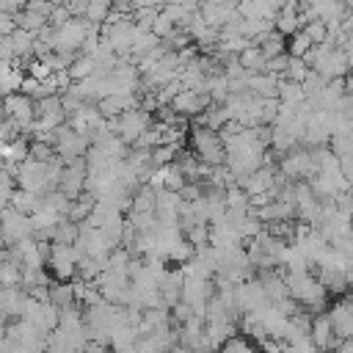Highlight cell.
I'll return each mask as SVG.
<instances>
[{"label":"cell","instance_id":"6da1fadb","mask_svg":"<svg viewBox=\"0 0 353 353\" xmlns=\"http://www.w3.org/2000/svg\"><path fill=\"white\" fill-rule=\"evenodd\" d=\"M284 281H287L290 298L298 301L301 309H306V312L309 309H325L328 292L317 281V276H312V273H284Z\"/></svg>","mask_w":353,"mask_h":353},{"label":"cell","instance_id":"7a4b0ae2","mask_svg":"<svg viewBox=\"0 0 353 353\" xmlns=\"http://www.w3.org/2000/svg\"><path fill=\"white\" fill-rule=\"evenodd\" d=\"M188 141L193 146V154L199 163L210 165V168H218L226 163V152H223V143H221V135L215 130H207V127H190L188 130Z\"/></svg>","mask_w":353,"mask_h":353},{"label":"cell","instance_id":"3957f363","mask_svg":"<svg viewBox=\"0 0 353 353\" xmlns=\"http://www.w3.org/2000/svg\"><path fill=\"white\" fill-rule=\"evenodd\" d=\"M276 168L290 179V182H309L312 176H317V163L312 157V149H290L287 154L279 157Z\"/></svg>","mask_w":353,"mask_h":353},{"label":"cell","instance_id":"277c9868","mask_svg":"<svg viewBox=\"0 0 353 353\" xmlns=\"http://www.w3.org/2000/svg\"><path fill=\"white\" fill-rule=\"evenodd\" d=\"M152 124H154V116L146 113V110H141V108H132V110H124V113L116 116V119H108V130H110L113 135H119L127 146H132V141H135L143 130H149Z\"/></svg>","mask_w":353,"mask_h":353},{"label":"cell","instance_id":"5b68a950","mask_svg":"<svg viewBox=\"0 0 353 353\" xmlns=\"http://www.w3.org/2000/svg\"><path fill=\"white\" fill-rule=\"evenodd\" d=\"M22 237H33V226H30V215L17 212L14 207H6L0 212V243L8 248L11 243L22 240Z\"/></svg>","mask_w":353,"mask_h":353},{"label":"cell","instance_id":"8992f818","mask_svg":"<svg viewBox=\"0 0 353 353\" xmlns=\"http://www.w3.org/2000/svg\"><path fill=\"white\" fill-rule=\"evenodd\" d=\"M77 248L74 245H61V243H52L50 248V256H47V265L55 276V281H72L74 279V270H77Z\"/></svg>","mask_w":353,"mask_h":353},{"label":"cell","instance_id":"52a82bcc","mask_svg":"<svg viewBox=\"0 0 353 353\" xmlns=\"http://www.w3.org/2000/svg\"><path fill=\"white\" fill-rule=\"evenodd\" d=\"M74 248L80 256H97V259H105L110 254V245L105 243L102 232L88 226V223H80V232H77V240H74Z\"/></svg>","mask_w":353,"mask_h":353},{"label":"cell","instance_id":"ba28073f","mask_svg":"<svg viewBox=\"0 0 353 353\" xmlns=\"http://www.w3.org/2000/svg\"><path fill=\"white\" fill-rule=\"evenodd\" d=\"M265 303H268V298H265V290H262V284L256 279L234 284V306L240 309V314H251Z\"/></svg>","mask_w":353,"mask_h":353},{"label":"cell","instance_id":"9c48e42d","mask_svg":"<svg viewBox=\"0 0 353 353\" xmlns=\"http://www.w3.org/2000/svg\"><path fill=\"white\" fill-rule=\"evenodd\" d=\"M58 190L66 193V199H77L83 190H85V157H77V160H69L61 171V182H58Z\"/></svg>","mask_w":353,"mask_h":353},{"label":"cell","instance_id":"30bf717a","mask_svg":"<svg viewBox=\"0 0 353 353\" xmlns=\"http://www.w3.org/2000/svg\"><path fill=\"white\" fill-rule=\"evenodd\" d=\"M210 105H212L210 94H199V91H179V94L174 97V102H171V108H174L179 116H185V119H196V116L204 113Z\"/></svg>","mask_w":353,"mask_h":353},{"label":"cell","instance_id":"8fae6325","mask_svg":"<svg viewBox=\"0 0 353 353\" xmlns=\"http://www.w3.org/2000/svg\"><path fill=\"white\" fill-rule=\"evenodd\" d=\"M279 80L276 74L265 72V74H248V94L259 97V99H279Z\"/></svg>","mask_w":353,"mask_h":353},{"label":"cell","instance_id":"7c38bea8","mask_svg":"<svg viewBox=\"0 0 353 353\" xmlns=\"http://www.w3.org/2000/svg\"><path fill=\"white\" fill-rule=\"evenodd\" d=\"M328 317H331L334 334L339 339H350L353 336V309H350V301L347 303H334L328 309Z\"/></svg>","mask_w":353,"mask_h":353},{"label":"cell","instance_id":"4fadbf2b","mask_svg":"<svg viewBox=\"0 0 353 353\" xmlns=\"http://www.w3.org/2000/svg\"><path fill=\"white\" fill-rule=\"evenodd\" d=\"M25 298H28V292H25L22 287H3V284H0V314L17 320L22 303H25Z\"/></svg>","mask_w":353,"mask_h":353},{"label":"cell","instance_id":"5bb4252c","mask_svg":"<svg viewBox=\"0 0 353 353\" xmlns=\"http://www.w3.org/2000/svg\"><path fill=\"white\" fill-rule=\"evenodd\" d=\"M94 204H97V196H94V193H88V190H83L77 199H72L69 212H66V221H72V223H83V221L91 215Z\"/></svg>","mask_w":353,"mask_h":353},{"label":"cell","instance_id":"9a60e30c","mask_svg":"<svg viewBox=\"0 0 353 353\" xmlns=\"http://www.w3.org/2000/svg\"><path fill=\"white\" fill-rule=\"evenodd\" d=\"M237 61H240V66L248 72V74H265L268 72V58H265V52L254 44V47H248V50H243L240 55H237Z\"/></svg>","mask_w":353,"mask_h":353},{"label":"cell","instance_id":"2e32d148","mask_svg":"<svg viewBox=\"0 0 353 353\" xmlns=\"http://www.w3.org/2000/svg\"><path fill=\"white\" fill-rule=\"evenodd\" d=\"M50 303L55 309H66V306H74L77 298H74V284L72 281H50Z\"/></svg>","mask_w":353,"mask_h":353},{"label":"cell","instance_id":"e0dca14e","mask_svg":"<svg viewBox=\"0 0 353 353\" xmlns=\"http://www.w3.org/2000/svg\"><path fill=\"white\" fill-rule=\"evenodd\" d=\"M36 328H41V331H55L58 328V309L52 306V303H36V309H33V314L28 317Z\"/></svg>","mask_w":353,"mask_h":353},{"label":"cell","instance_id":"ac0fdd59","mask_svg":"<svg viewBox=\"0 0 353 353\" xmlns=\"http://www.w3.org/2000/svg\"><path fill=\"white\" fill-rule=\"evenodd\" d=\"M8 207H14L17 212H22V215H33V212H39L41 210V196H36V193H28V190H14L11 193V199H8Z\"/></svg>","mask_w":353,"mask_h":353},{"label":"cell","instance_id":"d6986e66","mask_svg":"<svg viewBox=\"0 0 353 353\" xmlns=\"http://www.w3.org/2000/svg\"><path fill=\"white\" fill-rule=\"evenodd\" d=\"M157 47H160V39H157L152 30H141V28L135 25V33H132V58L138 61V58L149 55V52L157 50Z\"/></svg>","mask_w":353,"mask_h":353},{"label":"cell","instance_id":"ffe728a7","mask_svg":"<svg viewBox=\"0 0 353 353\" xmlns=\"http://www.w3.org/2000/svg\"><path fill=\"white\" fill-rule=\"evenodd\" d=\"M256 47L265 52V58L270 61V58H276V55H284L287 52V39L279 33V30H270L268 36H262L259 41H256Z\"/></svg>","mask_w":353,"mask_h":353},{"label":"cell","instance_id":"44dd1931","mask_svg":"<svg viewBox=\"0 0 353 353\" xmlns=\"http://www.w3.org/2000/svg\"><path fill=\"white\" fill-rule=\"evenodd\" d=\"M28 154H30V143L19 135L17 141H11V143H3V163H14V165H22L25 160H28Z\"/></svg>","mask_w":353,"mask_h":353},{"label":"cell","instance_id":"7402d4cb","mask_svg":"<svg viewBox=\"0 0 353 353\" xmlns=\"http://www.w3.org/2000/svg\"><path fill=\"white\" fill-rule=\"evenodd\" d=\"M154 199H157V190L152 185H138V190L132 193L130 212H154Z\"/></svg>","mask_w":353,"mask_h":353},{"label":"cell","instance_id":"603a6c76","mask_svg":"<svg viewBox=\"0 0 353 353\" xmlns=\"http://www.w3.org/2000/svg\"><path fill=\"white\" fill-rule=\"evenodd\" d=\"M69 204H72V199H66V193H61L58 188L41 196V210H50V212H55L58 218H66Z\"/></svg>","mask_w":353,"mask_h":353},{"label":"cell","instance_id":"cb8c5ba5","mask_svg":"<svg viewBox=\"0 0 353 353\" xmlns=\"http://www.w3.org/2000/svg\"><path fill=\"white\" fill-rule=\"evenodd\" d=\"M77 232H80V223H72V221L61 218V221L55 223V229H52L50 240H52V243H61V245H74Z\"/></svg>","mask_w":353,"mask_h":353},{"label":"cell","instance_id":"d4e9b609","mask_svg":"<svg viewBox=\"0 0 353 353\" xmlns=\"http://www.w3.org/2000/svg\"><path fill=\"white\" fill-rule=\"evenodd\" d=\"M14 22H17V28H22V30H28V33H39L41 28H47L50 25V19L47 17H41V14H33V11H19V14H14Z\"/></svg>","mask_w":353,"mask_h":353},{"label":"cell","instance_id":"484cf974","mask_svg":"<svg viewBox=\"0 0 353 353\" xmlns=\"http://www.w3.org/2000/svg\"><path fill=\"white\" fill-rule=\"evenodd\" d=\"M303 99H306V94H303L301 83H292V80H279V102L298 108Z\"/></svg>","mask_w":353,"mask_h":353},{"label":"cell","instance_id":"4316f807","mask_svg":"<svg viewBox=\"0 0 353 353\" xmlns=\"http://www.w3.org/2000/svg\"><path fill=\"white\" fill-rule=\"evenodd\" d=\"M94 69H97V63H94V58L91 55H77L72 63H69V77H72V83H80V80H85V77H91L94 74Z\"/></svg>","mask_w":353,"mask_h":353},{"label":"cell","instance_id":"83f0119b","mask_svg":"<svg viewBox=\"0 0 353 353\" xmlns=\"http://www.w3.org/2000/svg\"><path fill=\"white\" fill-rule=\"evenodd\" d=\"M160 176H163V190H174V193H179V190L188 185V179L182 176V171H179L174 163L160 165Z\"/></svg>","mask_w":353,"mask_h":353},{"label":"cell","instance_id":"f1b7e54d","mask_svg":"<svg viewBox=\"0 0 353 353\" xmlns=\"http://www.w3.org/2000/svg\"><path fill=\"white\" fill-rule=\"evenodd\" d=\"M108 14H110V0H88L83 19L91 25H102L108 19Z\"/></svg>","mask_w":353,"mask_h":353},{"label":"cell","instance_id":"f546056e","mask_svg":"<svg viewBox=\"0 0 353 353\" xmlns=\"http://www.w3.org/2000/svg\"><path fill=\"white\" fill-rule=\"evenodd\" d=\"M312 47H314V44L306 39V33H303V30H298V33H292V36H290V41H287V55H290V58H303Z\"/></svg>","mask_w":353,"mask_h":353},{"label":"cell","instance_id":"4dcf8cb0","mask_svg":"<svg viewBox=\"0 0 353 353\" xmlns=\"http://www.w3.org/2000/svg\"><path fill=\"white\" fill-rule=\"evenodd\" d=\"M301 30L306 33V39H309L314 47H317V44H325V39H328V28H325V22H320V19L306 22Z\"/></svg>","mask_w":353,"mask_h":353},{"label":"cell","instance_id":"1f68e13d","mask_svg":"<svg viewBox=\"0 0 353 353\" xmlns=\"http://www.w3.org/2000/svg\"><path fill=\"white\" fill-rule=\"evenodd\" d=\"M309 72H312V69H309V66L303 63V58H290V63H287V72H284V77H281V80H292V83H303Z\"/></svg>","mask_w":353,"mask_h":353},{"label":"cell","instance_id":"d6a6232c","mask_svg":"<svg viewBox=\"0 0 353 353\" xmlns=\"http://www.w3.org/2000/svg\"><path fill=\"white\" fill-rule=\"evenodd\" d=\"M325 83H328L325 77H320L317 72H309V74H306V80L301 83V88H303L306 99H314V97H317V94H320V91L325 88Z\"/></svg>","mask_w":353,"mask_h":353},{"label":"cell","instance_id":"836d02e7","mask_svg":"<svg viewBox=\"0 0 353 353\" xmlns=\"http://www.w3.org/2000/svg\"><path fill=\"white\" fill-rule=\"evenodd\" d=\"M218 353H259V350L234 334V336H229V339H226V342L218 347Z\"/></svg>","mask_w":353,"mask_h":353},{"label":"cell","instance_id":"e575fe53","mask_svg":"<svg viewBox=\"0 0 353 353\" xmlns=\"http://www.w3.org/2000/svg\"><path fill=\"white\" fill-rule=\"evenodd\" d=\"M28 157L36 160V163H50L55 157V149L50 143H44V141H30V154Z\"/></svg>","mask_w":353,"mask_h":353},{"label":"cell","instance_id":"d590c367","mask_svg":"<svg viewBox=\"0 0 353 353\" xmlns=\"http://www.w3.org/2000/svg\"><path fill=\"white\" fill-rule=\"evenodd\" d=\"M25 74H28V77H33V80H39V83H44L47 77H52V69L47 66V61H36V58H33V61L28 63Z\"/></svg>","mask_w":353,"mask_h":353},{"label":"cell","instance_id":"8d00e7d4","mask_svg":"<svg viewBox=\"0 0 353 353\" xmlns=\"http://www.w3.org/2000/svg\"><path fill=\"white\" fill-rule=\"evenodd\" d=\"M152 33H154L160 41H165V39L174 33V22H171L168 17H163V14H157L154 22H152Z\"/></svg>","mask_w":353,"mask_h":353},{"label":"cell","instance_id":"74e56055","mask_svg":"<svg viewBox=\"0 0 353 353\" xmlns=\"http://www.w3.org/2000/svg\"><path fill=\"white\" fill-rule=\"evenodd\" d=\"M276 113H279V99H262V108H259V121L273 127L276 124Z\"/></svg>","mask_w":353,"mask_h":353},{"label":"cell","instance_id":"f35d334b","mask_svg":"<svg viewBox=\"0 0 353 353\" xmlns=\"http://www.w3.org/2000/svg\"><path fill=\"white\" fill-rule=\"evenodd\" d=\"M72 19V14H69V8L66 6H52V11H50V25L58 30V28H63L66 22Z\"/></svg>","mask_w":353,"mask_h":353},{"label":"cell","instance_id":"ab89813d","mask_svg":"<svg viewBox=\"0 0 353 353\" xmlns=\"http://www.w3.org/2000/svg\"><path fill=\"white\" fill-rule=\"evenodd\" d=\"M14 190H17V179H14L6 168H0V199H6V201H8Z\"/></svg>","mask_w":353,"mask_h":353},{"label":"cell","instance_id":"60d3db41","mask_svg":"<svg viewBox=\"0 0 353 353\" xmlns=\"http://www.w3.org/2000/svg\"><path fill=\"white\" fill-rule=\"evenodd\" d=\"M287 63H290V55H287V52H284V55H276V58H270V61H268V72H270V74H276V77H284Z\"/></svg>","mask_w":353,"mask_h":353},{"label":"cell","instance_id":"b9f144b4","mask_svg":"<svg viewBox=\"0 0 353 353\" xmlns=\"http://www.w3.org/2000/svg\"><path fill=\"white\" fill-rule=\"evenodd\" d=\"M25 11H33V14H41V17L50 19L52 3H50V0H28V3H25Z\"/></svg>","mask_w":353,"mask_h":353},{"label":"cell","instance_id":"7bdbcfd3","mask_svg":"<svg viewBox=\"0 0 353 353\" xmlns=\"http://www.w3.org/2000/svg\"><path fill=\"white\" fill-rule=\"evenodd\" d=\"M110 11L121 14V17H132V0H110Z\"/></svg>","mask_w":353,"mask_h":353},{"label":"cell","instance_id":"ee69618b","mask_svg":"<svg viewBox=\"0 0 353 353\" xmlns=\"http://www.w3.org/2000/svg\"><path fill=\"white\" fill-rule=\"evenodd\" d=\"M132 8H163V0H132Z\"/></svg>","mask_w":353,"mask_h":353},{"label":"cell","instance_id":"f6af8a7d","mask_svg":"<svg viewBox=\"0 0 353 353\" xmlns=\"http://www.w3.org/2000/svg\"><path fill=\"white\" fill-rule=\"evenodd\" d=\"M8 323H11V320H8L6 314H0V339H3V336H6V331H8Z\"/></svg>","mask_w":353,"mask_h":353},{"label":"cell","instance_id":"bcb514c9","mask_svg":"<svg viewBox=\"0 0 353 353\" xmlns=\"http://www.w3.org/2000/svg\"><path fill=\"white\" fill-rule=\"evenodd\" d=\"M171 353H193V350H188L185 345H176V347H171Z\"/></svg>","mask_w":353,"mask_h":353},{"label":"cell","instance_id":"7dc6e473","mask_svg":"<svg viewBox=\"0 0 353 353\" xmlns=\"http://www.w3.org/2000/svg\"><path fill=\"white\" fill-rule=\"evenodd\" d=\"M3 97H6V94L0 91V119H6V113H3Z\"/></svg>","mask_w":353,"mask_h":353},{"label":"cell","instance_id":"c3c4849f","mask_svg":"<svg viewBox=\"0 0 353 353\" xmlns=\"http://www.w3.org/2000/svg\"><path fill=\"white\" fill-rule=\"evenodd\" d=\"M50 3H52V6H66L69 0H50Z\"/></svg>","mask_w":353,"mask_h":353},{"label":"cell","instance_id":"681fc988","mask_svg":"<svg viewBox=\"0 0 353 353\" xmlns=\"http://www.w3.org/2000/svg\"><path fill=\"white\" fill-rule=\"evenodd\" d=\"M6 207H8V201H6V199H0V212H3Z\"/></svg>","mask_w":353,"mask_h":353},{"label":"cell","instance_id":"f907efd6","mask_svg":"<svg viewBox=\"0 0 353 353\" xmlns=\"http://www.w3.org/2000/svg\"><path fill=\"white\" fill-rule=\"evenodd\" d=\"M0 248H6V245H3V243H0Z\"/></svg>","mask_w":353,"mask_h":353}]
</instances>
